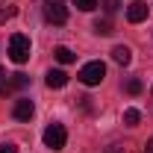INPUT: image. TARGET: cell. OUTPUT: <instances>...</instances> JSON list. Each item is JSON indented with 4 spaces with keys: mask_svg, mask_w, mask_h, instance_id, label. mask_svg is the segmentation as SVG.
Returning <instances> with one entry per match:
<instances>
[{
    "mask_svg": "<svg viewBox=\"0 0 153 153\" xmlns=\"http://www.w3.org/2000/svg\"><path fill=\"white\" fill-rule=\"evenodd\" d=\"M30 38L27 36H21V33H15V36L9 38V59L12 62H18V65H24L27 59H30Z\"/></svg>",
    "mask_w": 153,
    "mask_h": 153,
    "instance_id": "obj_1",
    "label": "cell"
},
{
    "mask_svg": "<svg viewBox=\"0 0 153 153\" xmlns=\"http://www.w3.org/2000/svg\"><path fill=\"white\" fill-rule=\"evenodd\" d=\"M103 76H106V65H103V62H85V65L79 68V79H82L85 85H100Z\"/></svg>",
    "mask_w": 153,
    "mask_h": 153,
    "instance_id": "obj_2",
    "label": "cell"
},
{
    "mask_svg": "<svg viewBox=\"0 0 153 153\" xmlns=\"http://www.w3.org/2000/svg\"><path fill=\"white\" fill-rule=\"evenodd\" d=\"M44 18L50 24H56V27H62L68 21V6L62 0H44Z\"/></svg>",
    "mask_w": 153,
    "mask_h": 153,
    "instance_id": "obj_3",
    "label": "cell"
},
{
    "mask_svg": "<svg viewBox=\"0 0 153 153\" xmlns=\"http://www.w3.org/2000/svg\"><path fill=\"white\" fill-rule=\"evenodd\" d=\"M65 141H68V130H65L62 124H50V127L44 130V144H47L50 150H62Z\"/></svg>",
    "mask_w": 153,
    "mask_h": 153,
    "instance_id": "obj_4",
    "label": "cell"
},
{
    "mask_svg": "<svg viewBox=\"0 0 153 153\" xmlns=\"http://www.w3.org/2000/svg\"><path fill=\"white\" fill-rule=\"evenodd\" d=\"M33 112H36V106H33V100H27V97L15 100V106H12V115H15L18 121H30Z\"/></svg>",
    "mask_w": 153,
    "mask_h": 153,
    "instance_id": "obj_5",
    "label": "cell"
},
{
    "mask_svg": "<svg viewBox=\"0 0 153 153\" xmlns=\"http://www.w3.org/2000/svg\"><path fill=\"white\" fill-rule=\"evenodd\" d=\"M144 18H147V6H144L141 0H135L133 6L127 9V21H130V24H141Z\"/></svg>",
    "mask_w": 153,
    "mask_h": 153,
    "instance_id": "obj_6",
    "label": "cell"
},
{
    "mask_svg": "<svg viewBox=\"0 0 153 153\" xmlns=\"http://www.w3.org/2000/svg\"><path fill=\"white\" fill-rule=\"evenodd\" d=\"M112 59L118 65H130V62H133V50L124 47V44H118V47H112Z\"/></svg>",
    "mask_w": 153,
    "mask_h": 153,
    "instance_id": "obj_7",
    "label": "cell"
},
{
    "mask_svg": "<svg viewBox=\"0 0 153 153\" xmlns=\"http://www.w3.org/2000/svg\"><path fill=\"white\" fill-rule=\"evenodd\" d=\"M47 85L50 88H65L68 85V74L65 71H47Z\"/></svg>",
    "mask_w": 153,
    "mask_h": 153,
    "instance_id": "obj_8",
    "label": "cell"
},
{
    "mask_svg": "<svg viewBox=\"0 0 153 153\" xmlns=\"http://www.w3.org/2000/svg\"><path fill=\"white\" fill-rule=\"evenodd\" d=\"M94 33L97 36H112V21L109 18H97L94 21Z\"/></svg>",
    "mask_w": 153,
    "mask_h": 153,
    "instance_id": "obj_9",
    "label": "cell"
},
{
    "mask_svg": "<svg viewBox=\"0 0 153 153\" xmlns=\"http://www.w3.org/2000/svg\"><path fill=\"white\" fill-rule=\"evenodd\" d=\"M6 82H9V88L15 91V88H27V85H30V76L27 74H12V79H6Z\"/></svg>",
    "mask_w": 153,
    "mask_h": 153,
    "instance_id": "obj_10",
    "label": "cell"
},
{
    "mask_svg": "<svg viewBox=\"0 0 153 153\" xmlns=\"http://www.w3.org/2000/svg\"><path fill=\"white\" fill-rule=\"evenodd\" d=\"M53 53H56V59L62 62V65H68V62H74V50H71V47H56Z\"/></svg>",
    "mask_w": 153,
    "mask_h": 153,
    "instance_id": "obj_11",
    "label": "cell"
},
{
    "mask_svg": "<svg viewBox=\"0 0 153 153\" xmlns=\"http://www.w3.org/2000/svg\"><path fill=\"white\" fill-rule=\"evenodd\" d=\"M138 121H141V112H138V109H127V112H124V124H127V127H135Z\"/></svg>",
    "mask_w": 153,
    "mask_h": 153,
    "instance_id": "obj_12",
    "label": "cell"
},
{
    "mask_svg": "<svg viewBox=\"0 0 153 153\" xmlns=\"http://www.w3.org/2000/svg\"><path fill=\"white\" fill-rule=\"evenodd\" d=\"M76 9H82V12H91V9H97V0H71Z\"/></svg>",
    "mask_w": 153,
    "mask_h": 153,
    "instance_id": "obj_13",
    "label": "cell"
},
{
    "mask_svg": "<svg viewBox=\"0 0 153 153\" xmlns=\"http://www.w3.org/2000/svg\"><path fill=\"white\" fill-rule=\"evenodd\" d=\"M141 88H144V85H141V79H127V91H130V94H141Z\"/></svg>",
    "mask_w": 153,
    "mask_h": 153,
    "instance_id": "obj_14",
    "label": "cell"
},
{
    "mask_svg": "<svg viewBox=\"0 0 153 153\" xmlns=\"http://www.w3.org/2000/svg\"><path fill=\"white\" fill-rule=\"evenodd\" d=\"M103 153H130V144H121V141H115V144H109Z\"/></svg>",
    "mask_w": 153,
    "mask_h": 153,
    "instance_id": "obj_15",
    "label": "cell"
},
{
    "mask_svg": "<svg viewBox=\"0 0 153 153\" xmlns=\"http://www.w3.org/2000/svg\"><path fill=\"white\" fill-rule=\"evenodd\" d=\"M15 15H18V9H15V6H6V9H0V24H6L9 18H15Z\"/></svg>",
    "mask_w": 153,
    "mask_h": 153,
    "instance_id": "obj_16",
    "label": "cell"
},
{
    "mask_svg": "<svg viewBox=\"0 0 153 153\" xmlns=\"http://www.w3.org/2000/svg\"><path fill=\"white\" fill-rule=\"evenodd\" d=\"M118 6H121V0H103V9H106V12H115Z\"/></svg>",
    "mask_w": 153,
    "mask_h": 153,
    "instance_id": "obj_17",
    "label": "cell"
},
{
    "mask_svg": "<svg viewBox=\"0 0 153 153\" xmlns=\"http://www.w3.org/2000/svg\"><path fill=\"white\" fill-rule=\"evenodd\" d=\"M0 153H18V147H15L12 141H3V144H0Z\"/></svg>",
    "mask_w": 153,
    "mask_h": 153,
    "instance_id": "obj_18",
    "label": "cell"
},
{
    "mask_svg": "<svg viewBox=\"0 0 153 153\" xmlns=\"http://www.w3.org/2000/svg\"><path fill=\"white\" fill-rule=\"evenodd\" d=\"M144 150H147V153H153V138L147 141V147H144Z\"/></svg>",
    "mask_w": 153,
    "mask_h": 153,
    "instance_id": "obj_19",
    "label": "cell"
},
{
    "mask_svg": "<svg viewBox=\"0 0 153 153\" xmlns=\"http://www.w3.org/2000/svg\"><path fill=\"white\" fill-rule=\"evenodd\" d=\"M0 79H3V68H0Z\"/></svg>",
    "mask_w": 153,
    "mask_h": 153,
    "instance_id": "obj_20",
    "label": "cell"
},
{
    "mask_svg": "<svg viewBox=\"0 0 153 153\" xmlns=\"http://www.w3.org/2000/svg\"><path fill=\"white\" fill-rule=\"evenodd\" d=\"M150 91H153V88H150Z\"/></svg>",
    "mask_w": 153,
    "mask_h": 153,
    "instance_id": "obj_21",
    "label": "cell"
}]
</instances>
